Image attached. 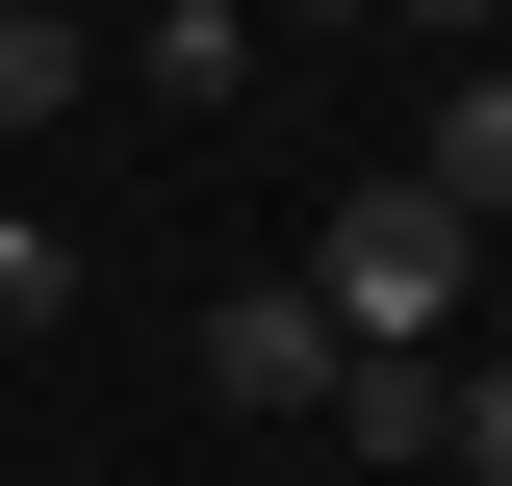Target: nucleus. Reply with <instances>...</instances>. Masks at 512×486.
Returning <instances> with one entry per match:
<instances>
[{
	"mask_svg": "<svg viewBox=\"0 0 512 486\" xmlns=\"http://www.w3.org/2000/svg\"><path fill=\"white\" fill-rule=\"evenodd\" d=\"M308 307H333V359H461L487 231H461L436 180H359V205H333V256H308Z\"/></svg>",
	"mask_w": 512,
	"mask_h": 486,
	"instance_id": "obj_1",
	"label": "nucleus"
},
{
	"mask_svg": "<svg viewBox=\"0 0 512 486\" xmlns=\"http://www.w3.org/2000/svg\"><path fill=\"white\" fill-rule=\"evenodd\" d=\"M333 384H359V359H333L308 282H231V307H205V410H333Z\"/></svg>",
	"mask_w": 512,
	"mask_h": 486,
	"instance_id": "obj_2",
	"label": "nucleus"
},
{
	"mask_svg": "<svg viewBox=\"0 0 512 486\" xmlns=\"http://www.w3.org/2000/svg\"><path fill=\"white\" fill-rule=\"evenodd\" d=\"M384 180H436V205H461V231H487V205H512V77H461V103H436V128H410V154H384Z\"/></svg>",
	"mask_w": 512,
	"mask_h": 486,
	"instance_id": "obj_3",
	"label": "nucleus"
},
{
	"mask_svg": "<svg viewBox=\"0 0 512 486\" xmlns=\"http://www.w3.org/2000/svg\"><path fill=\"white\" fill-rule=\"evenodd\" d=\"M333 435H359V461H436V435H461V359H359Z\"/></svg>",
	"mask_w": 512,
	"mask_h": 486,
	"instance_id": "obj_4",
	"label": "nucleus"
},
{
	"mask_svg": "<svg viewBox=\"0 0 512 486\" xmlns=\"http://www.w3.org/2000/svg\"><path fill=\"white\" fill-rule=\"evenodd\" d=\"M77 77H103V52H77L52 0H0V128H52V103H77Z\"/></svg>",
	"mask_w": 512,
	"mask_h": 486,
	"instance_id": "obj_5",
	"label": "nucleus"
},
{
	"mask_svg": "<svg viewBox=\"0 0 512 486\" xmlns=\"http://www.w3.org/2000/svg\"><path fill=\"white\" fill-rule=\"evenodd\" d=\"M52 307H77V231H52V205H0V333H52Z\"/></svg>",
	"mask_w": 512,
	"mask_h": 486,
	"instance_id": "obj_6",
	"label": "nucleus"
},
{
	"mask_svg": "<svg viewBox=\"0 0 512 486\" xmlns=\"http://www.w3.org/2000/svg\"><path fill=\"white\" fill-rule=\"evenodd\" d=\"M461 486H512V359H461V435H436Z\"/></svg>",
	"mask_w": 512,
	"mask_h": 486,
	"instance_id": "obj_7",
	"label": "nucleus"
}]
</instances>
